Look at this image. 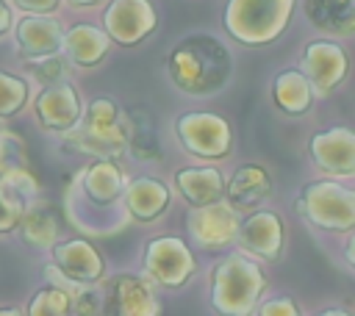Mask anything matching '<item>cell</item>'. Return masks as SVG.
I'll return each instance as SVG.
<instances>
[{"mask_svg":"<svg viewBox=\"0 0 355 316\" xmlns=\"http://www.w3.org/2000/svg\"><path fill=\"white\" fill-rule=\"evenodd\" d=\"M166 69L178 89L189 94H211L227 83L233 61L227 47L216 36L194 33L172 47Z\"/></svg>","mask_w":355,"mask_h":316,"instance_id":"1","label":"cell"},{"mask_svg":"<svg viewBox=\"0 0 355 316\" xmlns=\"http://www.w3.org/2000/svg\"><path fill=\"white\" fill-rule=\"evenodd\" d=\"M64 133H67L64 144L80 152H89L94 158H116L128 147V116L116 108L114 100L97 97L92 100L80 125L75 122Z\"/></svg>","mask_w":355,"mask_h":316,"instance_id":"2","label":"cell"},{"mask_svg":"<svg viewBox=\"0 0 355 316\" xmlns=\"http://www.w3.org/2000/svg\"><path fill=\"white\" fill-rule=\"evenodd\" d=\"M263 286L266 280L258 263L244 255H227L211 272V302L219 313L244 316L255 308Z\"/></svg>","mask_w":355,"mask_h":316,"instance_id":"3","label":"cell"},{"mask_svg":"<svg viewBox=\"0 0 355 316\" xmlns=\"http://www.w3.org/2000/svg\"><path fill=\"white\" fill-rule=\"evenodd\" d=\"M294 0H230L225 25L247 44H263L283 33L288 25Z\"/></svg>","mask_w":355,"mask_h":316,"instance_id":"4","label":"cell"},{"mask_svg":"<svg viewBox=\"0 0 355 316\" xmlns=\"http://www.w3.org/2000/svg\"><path fill=\"white\" fill-rule=\"evenodd\" d=\"M302 216L324 230H349L355 225V194L333 180L308 183L297 200Z\"/></svg>","mask_w":355,"mask_h":316,"instance_id":"5","label":"cell"},{"mask_svg":"<svg viewBox=\"0 0 355 316\" xmlns=\"http://www.w3.org/2000/svg\"><path fill=\"white\" fill-rule=\"evenodd\" d=\"M175 130H178L180 144L189 152L202 155V158H225L230 152V144H233L230 125L222 116L205 114V111L202 114L200 111L183 114L175 122Z\"/></svg>","mask_w":355,"mask_h":316,"instance_id":"6","label":"cell"},{"mask_svg":"<svg viewBox=\"0 0 355 316\" xmlns=\"http://www.w3.org/2000/svg\"><path fill=\"white\" fill-rule=\"evenodd\" d=\"M144 269L161 286H183L194 272V258L178 236H158L144 247Z\"/></svg>","mask_w":355,"mask_h":316,"instance_id":"7","label":"cell"},{"mask_svg":"<svg viewBox=\"0 0 355 316\" xmlns=\"http://www.w3.org/2000/svg\"><path fill=\"white\" fill-rule=\"evenodd\" d=\"M189 233L202 249H219L236 238L239 230V211L230 202L214 200L205 205H197L186 219Z\"/></svg>","mask_w":355,"mask_h":316,"instance_id":"8","label":"cell"},{"mask_svg":"<svg viewBox=\"0 0 355 316\" xmlns=\"http://www.w3.org/2000/svg\"><path fill=\"white\" fill-rule=\"evenodd\" d=\"M108 39L119 44H136L155 28V11L147 0H111L103 14Z\"/></svg>","mask_w":355,"mask_h":316,"instance_id":"9","label":"cell"},{"mask_svg":"<svg viewBox=\"0 0 355 316\" xmlns=\"http://www.w3.org/2000/svg\"><path fill=\"white\" fill-rule=\"evenodd\" d=\"M236 238L250 255L277 261L283 252V222L272 211H255L244 222H239Z\"/></svg>","mask_w":355,"mask_h":316,"instance_id":"10","label":"cell"},{"mask_svg":"<svg viewBox=\"0 0 355 316\" xmlns=\"http://www.w3.org/2000/svg\"><path fill=\"white\" fill-rule=\"evenodd\" d=\"M36 116L50 130H69L80 119V97L72 83H47L36 97Z\"/></svg>","mask_w":355,"mask_h":316,"instance_id":"11","label":"cell"},{"mask_svg":"<svg viewBox=\"0 0 355 316\" xmlns=\"http://www.w3.org/2000/svg\"><path fill=\"white\" fill-rule=\"evenodd\" d=\"M53 261L67 280L92 286L103 277V258L86 238H69L53 244Z\"/></svg>","mask_w":355,"mask_h":316,"instance_id":"12","label":"cell"},{"mask_svg":"<svg viewBox=\"0 0 355 316\" xmlns=\"http://www.w3.org/2000/svg\"><path fill=\"white\" fill-rule=\"evenodd\" d=\"M302 69L316 89L330 91L347 75V53L333 42H311L302 50Z\"/></svg>","mask_w":355,"mask_h":316,"instance_id":"13","label":"cell"},{"mask_svg":"<svg viewBox=\"0 0 355 316\" xmlns=\"http://www.w3.org/2000/svg\"><path fill=\"white\" fill-rule=\"evenodd\" d=\"M311 155L322 172L352 175L355 172V133L349 128H333L311 139Z\"/></svg>","mask_w":355,"mask_h":316,"instance_id":"14","label":"cell"},{"mask_svg":"<svg viewBox=\"0 0 355 316\" xmlns=\"http://www.w3.org/2000/svg\"><path fill=\"white\" fill-rule=\"evenodd\" d=\"M108 313L116 316H155L161 305L147 280L136 274H116L108 288Z\"/></svg>","mask_w":355,"mask_h":316,"instance_id":"15","label":"cell"},{"mask_svg":"<svg viewBox=\"0 0 355 316\" xmlns=\"http://www.w3.org/2000/svg\"><path fill=\"white\" fill-rule=\"evenodd\" d=\"M17 44L28 58L58 53L64 44V28L53 17H25L17 25Z\"/></svg>","mask_w":355,"mask_h":316,"instance_id":"16","label":"cell"},{"mask_svg":"<svg viewBox=\"0 0 355 316\" xmlns=\"http://www.w3.org/2000/svg\"><path fill=\"white\" fill-rule=\"evenodd\" d=\"M227 202L236 211H250L272 194V177L258 164H241L227 183Z\"/></svg>","mask_w":355,"mask_h":316,"instance_id":"17","label":"cell"},{"mask_svg":"<svg viewBox=\"0 0 355 316\" xmlns=\"http://www.w3.org/2000/svg\"><path fill=\"white\" fill-rule=\"evenodd\" d=\"M122 194L130 216L139 222H150L161 216L164 208L169 205V188L155 177H136L122 188Z\"/></svg>","mask_w":355,"mask_h":316,"instance_id":"18","label":"cell"},{"mask_svg":"<svg viewBox=\"0 0 355 316\" xmlns=\"http://www.w3.org/2000/svg\"><path fill=\"white\" fill-rule=\"evenodd\" d=\"M125 180L119 166L111 158H100L97 164H92L83 175H80V191L86 200L97 202V205H111L116 202V197L122 194Z\"/></svg>","mask_w":355,"mask_h":316,"instance_id":"19","label":"cell"},{"mask_svg":"<svg viewBox=\"0 0 355 316\" xmlns=\"http://www.w3.org/2000/svg\"><path fill=\"white\" fill-rule=\"evenodd\" d=\"M305 17L336 36H349L355 30V0H302Z\"/></svg>","mask_w":355,"mask_h":316,"instance_id":"20","label":"cell"},{"mask_svg":"<svg viewBox=\"0 0 355 316\" xmlns=\"http://www.w3.org/2000/svg\"><path fill=\"white\" fill-rule=\"evenodd\" d=\"M108 44H111V39H108L105 30H100V28H94V25H72V28L67 30L61 47H67V53H69V58H72L75 64H80V67H94V64L105 55Z\"/></svg>","mask_w":355,"mask_h":316,"instance_id":"21","label":"cell"},{"mask_svg":"<svg viewBox=\"0 0 355 316\" xmlns=\"http://www.w3.org/2000/svg\"><path fill=\"white\" fill-rule=\"evenodd\" d=\"M180 194L191 205H205L214 200H222V175L214 166H189L180 169L175 177Z\"/></svg>","mask_w":355,"mask_h":316,"instance_id":"22","label":"cell"},{"mask_svg":"<svg viewBox=\"0 0 355 316\" xmlns=\"http://www.w3.org/2000/svg\"><path fill=\"white\" fill-rule=\"evenodd\" d=\"M272 97H275V103H277L280 111H286V114H302L313 103V89H311V80L302 72L286 69V72H280L275 78Z\"/></svg>","mask_w":355,"mask_h":316,"instance_id":"23","label":"cell"},{"mask_svg":"<svg viewBox=\"0 0 355 316\" xmlns=\"http://www.w3.org/2000/svg\"><path fill=\"white\" fill-rule=\"evenodd\" d=\"M17 227L22 230V238L31 247H53L58 238V216L47 202H36V205H25Z\"/></svg>","mask_w":355,"mask_h":316,"instance_id":"24","label":"cell"},{"mask_svg":"<svg viewBox=\"0 0 355 316\" xmlns=\"http://www.w3.org/2000/svg\"><path fill=\"white\" fill-rule=\"evenodd\" d=\"M128 147L139 161H155L161 158L158 150V130L153 122V114L147 108H130L128 114Z\"/></svg>","mask_w":355,"mask_h":316,"instance_id":"25","label":"cell"},{"mask_svg":"<svg viewBox=\"0 0 355 316\" xmlns=\"http://www.w3.org/2000/svg\"><path fill=\"white\" fill-rule=\"evenodd\" d=\"M28 144L19 133L14 130H0V175H14V172H28Z\"/></svg>","mask_w":355,"mask_h":316,"instance_id":"26","label":"cell"},{"mask_svg":"<svg viewBox=\"0 0 355 316\" xmlns=\"http://www.w3.org/2000/svg\"><path fill=\"white\" fill-rule=\"evenodd\" d=\"M22 211H25V194L6 175H0V233L14 230Z\"/></svg>","mask_w":355,"mask_h":316,"instance_id":"27","label":"cell"},{"mask_svg":"<svg viewBox=\"0 0 355 316\" xmlns=\"http://www.w3.org/2000/svg\"><path fill=\"white\" fill-rule=\"evenodd\" d=\"M28 313L31 316H64V313H69V297H67L64 288L50 283L47 288L33 294V299L28 305Z\"/></svg>","mask_w":355,"mask_h":316,"instance_id":"28","label":"cell"},{"mask_svg":"<svg viewBox=\"0 0 355 316\" xmlns=\"http://www.w3.org/2000/svg\"><path fill=\"white\" fill-rule=\"evenodd\" d=\"M28 86L11 72H0V116H11L25 105Z\"/></svg>","mask_w":355,"mask_h":316,"instance_id":"29","label":"cell"},{"mask_svg":"<svg viewBox=\"0 0 355 316\" xmlns=\"http://www.w3.org/2000/svg\"><path fill=\"white\" fill-rule=\"evenodd\" d=\"M33 75L42 83H55V80H64L67 64H64V58H58L55 53H50V55H42L39 64H33Z\"/></svg>","mask_w":355,"mask_h":316,"instance_id":"30","label":"cell"},{"mask_svg":"<svg viewBox=\"0 0 355 316\" xmlns=\"http://www.w3.org/2000/svg\"><path fill=\"white\" fill-rule=\"evenodd\" d=\"M258 313H261V316H297L300 310H297L294 299H288V297H275V299L263 302V305L258 308Z\"/></svg>","mask_w":355,"mask_h":316,"instance_id":"31","label":"cell"},{"mask_svg":"<svg viewBox=\"0 0 355 316\" xmlns=\"http://www.w3.org/2000/svg\"><path fill=\"white\" fill-rule=\"evenodd\" d=\"M14 6H19L22 11H31V14H47L58 6V0H14Z\"/></svg>","mask_w":355,"mask_h":316,"instance_id":"32","label":"cell"},{"mask_svg":"<svg viewBox=\"0 0 355 316\" xmlns=\"http://www.w3.org/2000/svg\"><path fill=\"white\" fill-rule=\"evenodd\" d=\"M8 25H11V14H8V8H6V3L0 0V36L8 30Z\"/></svg>","mask_w":355,"mask_h":316,"instance_id":"33","label":"cell"},{"mask_svg":"<svg viewBox=\"0 0 355 316\" xmlns=\"http://www.w3.org/2000/svg\"><path fill=\"white\" fill-rule=\"evenodd\" d=\"M75 6H92V3H100V0H72Z\"/></svg>","mask_w":355,"mask_h":316,"instance_id":"34","label":"cell"}]
</instances>
